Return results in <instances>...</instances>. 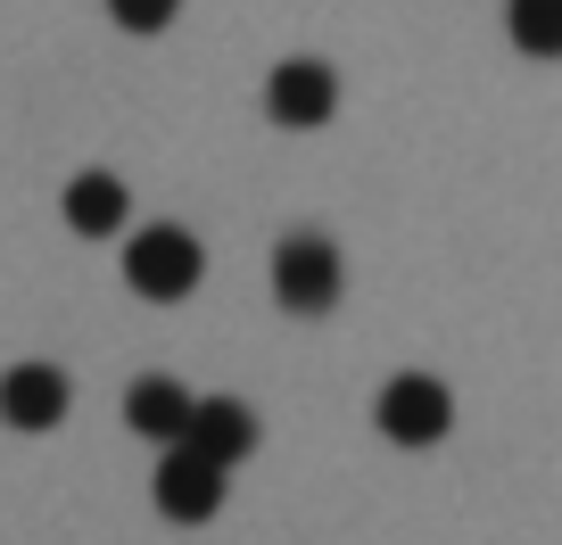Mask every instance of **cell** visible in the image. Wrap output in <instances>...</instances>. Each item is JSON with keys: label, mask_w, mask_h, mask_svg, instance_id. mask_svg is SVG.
<instances>
[{"label": "cell", "mask_w": 562, "mask_h": 545, "mask_svg": "<svg viewBox=\"0 0 562 545\" xmlns=\"http://www.w3.org/2000/svg\"><path fill=\"white\" fill-rule=\"evenodd\" d=\"M199 273H207V248H199L182 224H140L133 240H124V289H133V298H149V306L191 298Z\"/></svg>", "instance_id": "cell-1"}, {"label": "cell", "mask_w": 562, "mask_h": 545, "mask_svg": "<svg viewBox=\"0 0 562 545\" xmlns=\"http://www.w3.org/2000/svg\"><path fill=\"white\" fill-rule=\"evenodd\" d=\"M339 248L323 240V231H281L273 248V298L290 306V315H331L339 306Z\"/></svg>", "instance_id": "cell-2"}, {"label": "cell", "mask_w": 562, "mask_h": 545, "mask_svg": "<svg viewBox=\"0 0 562 545\" xmlns=\"http://www.w3.org/2000/svg\"><path fill=\"white\" fill-rule=\"evenodd\" d=\"M224 479H232V463H215L207 446L175 439V446H166V463H158V479H149V496H158L166 521L199 529V521H215V512H224Z\"/></svg>", "instance_id": "cell-3"}, {"label": "cell", "mask_w": 562, "mask_h": 545, "mask_svg": "<svg viewBox=\"0 0 562 545\" xmlns=\"http://www.w3.org/2000/svg\"><path fill=\"white\" fill-rule=\"evenodd\" d=\"M372 422L389 430V446H439L447 430H456V397H447V381H430V372H397V381L381 388V405H372Z\"/></svg>", "instance_id": "cell-4"}, {"label": "cell", "mask_w": 562, "mask_h": 545, "mask_svg": "<svg viewBox=\"0 0 562 545\" xmlns=\"http://www.w3.org/2000/svg\"><path fill=\"white\" fill-rule=\"evenodd\" d=\"M331 107H339V75L323 58H281L265 75V116L281 133H315V124H331Z\"/></svg>", "instance_id": "cell-5"}, {"label": "cell", "mask_w": 562, "mask_h": 545, "mask_svg": "<svg viewBox=\"0 0 562 545\" xmlns=\"http://www.w3.org/2000/svg\"><path fill=\"white\" fill-rule=\"evenodd\" d=\"M75 405V381L58 364H9L0 372V422L9 430H58Z\"/></svg>", "instance_id": "cell-6"}, {"label": "cell", "mask_w": 562, "mask_h": 545, "mask_svg": "<svg viewBox=\"0 0 562 545\" xmlns=\"http://www.w3.org/2000/svg\"><path fill=\"white\" fill-rule=\"evenodd\" d=\"M191 446H207L215 463H248L257 455V413H248L240 397H199L191 405V430H182Z\"/></svg>", "instance_id": "cell-7"}, {"label": "cell", "mask_w": 562, "mask_h": 545, "mask_svg": "<svg viewBox=\"0 0 562 545\" xmlns=\"http://www.w3.org/2000/svg\"><path fill=\"white\" fill-rule=\"evenodd\" d=\"M124 422H133L140 439L175 446L182 430H191V388H182V381H166V372H149V381H133V388H124Z\"/></svg>", "instance_id": "cell-8"}, {"label": "cell", "mask_w": 562, "mask_h": 545, "mask_svg": "<svg viewBox=\"0 0 562 545\" xmlns=\"http://www.w3.org/2000/svg\"><path fill=\"white\" fill-rule=\"evenodd\" d=\"M67 231H83V240H116L124 231V182L116 174H75L67 182Z\"/></svg>", "instance_id": "cell-9"}, {"label": "cell", "mask_w": 562, "mask_h": 545, "mask_svg": "<svg viewBox=\"0 0 562 545\" xmlns=\"http://www.w3.org/2000/svg\"><path fill=\"white\" fill-rule=\"evenodd\" d=\"M505 34L529 58H562V0H505Z\"/></svg>", "instance_id": "cell-10"}, {"label": "cell", "mask_w": 562, "mask_h": 545, "mask_svg": "<svg viewBox=\"0 0 562 545\" xmlns=\"http://www.w3.org/2000/svg\"><path fill=\"white\" fill-rule=\"evenodd\" d=\"M175 9H182V0H108V18H116L124 34H166Z\"/></svg>", "instance_id": "cell-11"}]
</instances>
